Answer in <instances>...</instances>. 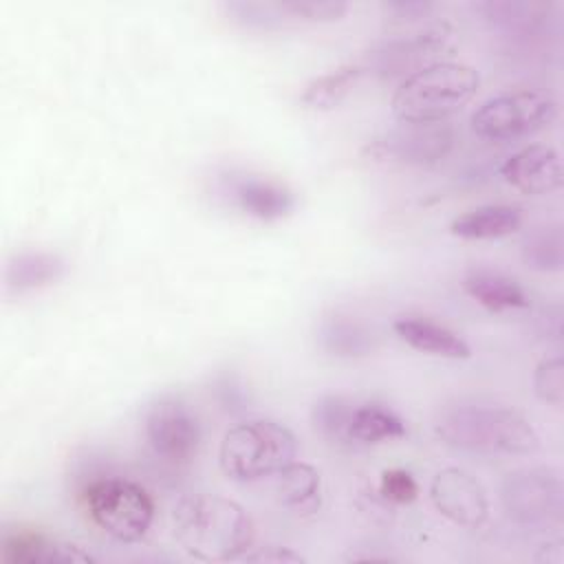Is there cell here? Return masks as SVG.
Masks as SVG:
<instances>
[{"label": "cell", "instance_id": "obj_1", "mask_svg": "<svg viewBox=\"0 0 564 564\" xmlns=\"http://www.w3.org/2000/svg\"><path fill=\"white\" fill-rule=\"evenodd\" d=\"M178 546L200 562L240 560L253 544L251 516L216 494L183 496L172 513Z\"/></svg>", "mask_w": 564, "mask_h": 564}, {"label": "cell", "instance_id": "obj_2", "mask_svg": "<svg viewBox=\"0 0 564 564\" xmlns=\"http://www.w3.org/2000/svg\"><path fill=\"white\" fill-rule=\"evenodd\" d=\"M438 436L452 447L476 454H531L538 449L533 425L500 405H456L436 421Z\"/></svg>", "mask_w": 564, "mask_h": 564}, {"label": "cell", "instance_id": "obj_3", "mask_svg": "<svg viewBox=\"0 0 564 564\" xmlns=\"http://www.w3.org/2000/svg\"><path fill=\"white\" fill-rule=\"evenodd\" d=\"M480 77L471 66L436 62L405 77L392 95L390 108L399 123L445 121L478 93Z\"/></svg>", "mask_w": 564, "mask_h": 564}, {"label": "cell", "instance_id": "obj_4", "mask_svg": "<svg viewBox=\"0 0 564 564\" xmlns=\"http://www.w3.org/2000/svg\"><path fill=\"white\" fill-rule=\"evenodd\" d=\"M295 452L297 441L289 427L269 419H251L225 432L218 460L227 478L251 482L278 474L295 460Z\"/></svg>", "mask_w": 564, "mask_h": 564}, {"label": "cell", "instance_id": "obj_5", "mask_svg": "<svg viewBox=\"0 0 564 564\" xmlns=\"http://www.w3.org/2000/svg\"><path fill=\"white\" fill-rule=\"evenodd\" d=\"M86 507L95 524L119 542L141 540L154 520L150 494L139 482L119 476L95 480L86 489Z\"/></svg>", "mask_w": 564, "mask_h": 564}, {"label": "cell", "instance_id": "obj_6", "mask_svg": "<svg viewBox=\"0 0 564 564\" xmlns=\"http://www.w3.org/2000/svg\"><path fill=\"white\" fill-rule=\"evenodd\" d=\"M557 104L542 90H511L480 104L471 115V130L487 141H513L549 128Z\"/></svg>", "mask_w": 564, "mask_h": 564}, {"label": "cell", "instance_id": "obj_7", "mask_svg": "<svg viewBox=\"0 0 564 564\" xmlns=\"http://www.w3.org/2000/svg\"><path fill=\"white\" fill-rule=\"evenodd\" d=\"M502 505L513 522L533 531H549L562 524L564 485L553 467H524L502 480Z\"/></svg>", "mask_w": 564, "mask_h": 564}, {"label": "cell", "instance_id": "obj_8", "mask_svg": "<svg viewBox=\"0 0 564 564\" xmlns=\"http://www.w3.org/2000/svg\"><path fill=\"white\" fill-rule=\"evenodd\" d=\"M145 438L170 463L189 460L200 443V423L178 397H161L145 410Z\"/></svg>", "mask_w": 564, "mask_h": 564}, {"label": "cell", "instance_id": "obj_9", "mask_svg": "<svg viewBox=\"0 0 564 564\" xmlns=\"http://www.w3.org/2000/svg\"><path fill=\"white\" fill-rule=\"evenodd\" d=\"M454 145V128L445 121L399 123L394 130L368 145V152L381 161L405 165H430L441 161Z\"/></svg>", "mask_w": 564, "mask_h": 564}, {"label": "cell", "instance_id": "obj_10", "mask_svg": "<svg viewBox=\"0 0 564 564\" xmlns=\"http://www.w3.org/2000/svg\"><path fill=\"white\" fill-rule=\"evenodd\" d=\"M452 37V26L447 22H434L419 33L401 40H390L379 44L368 53L366 64L379 77H401L412 75L425 66L436 64L434 57L447 46Z\"/></svg>", "mask_w": 564, "mask_h": 564}, {"label": "cell", "instance_id": "obj_11", "mask_svg": "<svg viewBox=\"0 0 564 564\" xmlns=\"http://www.w3.org/2000/svg\"><path fill=\"white\" fill-rule=\"evenodd\" d=\"M430 498L438 513L460 527L476 529L489 518V500L482 485L458 467L441 469L430 487Z\"/></svg>", "mask_w": 564, "mask_h": 564}, {"label": "cell", "instance_id": "obj_12", "mask_svg": "<svg viewBox=\"0 0 564 564\" xmlns=\"http://www.w3.org/2000/svg\"><path fill=\"white\" fill-rule=\"evenodd\" d=\"M502 178L522 194L540 196L562 185L560 154L544 143H533L511 154L502 167Z\"/></svg>", "mask_w": 564, "mask_h": 564}, {"label": "cell", "instance_id": "obj_13", "mask_svg": "<svg viewBox=\"0 0 564 564\" xmlns=\"http://www.w3.org/2000/svg\"><path fill=\"white\" fill-rule=\"evenodd\" d=\"M2 560L18 564H84L93 562V557L75 544H64L51 540L42 533L18 531L9 533L2 540Z\"/></svg>", "mask_w": 564, "mask_h": 564}, {"label": "cell", "instance_id": "obj_14", "mask_svg": "<svg viewBox=\"0 0 564 564\" xmlns=\"http://www.w3.org/2000/svg\"><path fill=\"white\" fill-rule=\"evenodd\" d=\"M229 192L236 205L258 220H278L293 207V194L282 183L269 178L240 176L231 181Z\"/></svg>", "mask_w": 564, "mask_h": 564}, {"label": "cell", "instance_id": "obj_15", "mask_svg": "<svg viewBox=\"0 0 564 564\" xmlns=\"http://www.w3.org/2000/svg\"><path fill=\"white\" fill-rule=\"evenodd\" d=\"M392 328L405 344H410L421 352L449 357V359H467L471 355L469 344L463 337H458L454 330L441 324H434L430 319L401 317L392 324Z\"/></svg>", "mask_w": 564, "mask_h": 564}, {"label": "cell", "instance_id": "obj_16", "mask_svg": "<svg viewBox=\"0 0 564 564\" xmlns=\"http://www.w3.org/2000/svg\"><path fill=\"white\" fill-rule=\"evenodd\" d=\"M64 262L59 256L48 251H24L15 253L4 269V289L9 295H20L59 280Z\"/></svg>", "mask_w": 564, "mask_h": 564}, {"label": "cell", "instance_id": "obj_17", "mask_svg": "<svg viewBox=\"0 0 564 564\" xmlns=\"http://www.w3.org/2000/svg\"><path fill=\"white\" fill-rule=\"evenodd\" d=\"M463 289L480 306L496 311V313L529 306V297L522 291V286L516 280H511L498 271H489V269L469 271L463 278Z\"/></svg>", "mask_w": 564, "mask_h": 564}, {"label": "cell", "instance_id": "obj_18", "mask_svg": "<svg viewBox=\"0 0 564 564\" xmlns=\"http://www.w3.org/2000/svg\"><path fill=\"white\" fill-rule=\"evenodd\" d=\"M275 476V494L278 500L300 513V516H311L319 509V474L315 467L306 463L291 460L284 465Z\"/></svg>", "mask_w": 564, "mask_h": 564}, {"label": "cell", "instance_id": "obj_19", "mask_svg": "<svg viewBox=\"0 0 564 564\" xmlns=\"http://www.w3.org/2000/svg\"><path fill=\"white\" fill-rule=\"evenodd\" d=\"M522 223V214L511 205H485L458 216L452 234L465 240H489L513 234Z\"/></svg>", "mask_w": 564, "mask_h": 564}, {"label": "cell", "instance_id": "obj_20", "mask_svg": "<svg viewBox=\"0 0 564 564\" xmlns=\"http://www.w3.org/2000/svg\"><path fill=\"white\" fill-rule=\"evenodd\" d=\"M403 434L405 425L392 410L377 403L355 405L348 423L350 443H381L390 438H401Z\"/></svg>", "mask_w": 564, "mask_h": 564}, {"label": "cell", "instance_id": "obj_21", "mask_svg": "<svg viewBox=\"0 0 564 564\" xmlns=\"http://www.w3.org/2000/svg\"><path fill=\"white\" fill-rule=\"evenodd\" d=\"M361 75V66H341L337 70H330L326 75L315 77L313 82L306 84L300 101L306 108H315V110H330L335 108L357 84Z\"/></svg>", "mask_w": 564, "mask_h": 564}, {"label": "cell", "instance_id": "obj_22", "mask_svg": "<svg viewBox=\"0 0 564 564\" xmlns=\"http://www.w3.org/2000/svg\"><path fill=\"white\" fill-rule=\"evenodd\" d=\"M319 339L328 352L339 357H359L372 348L368 333L357 322H350L341 315L328 317L322 324Z\"/></svg>", "mask_w": 564, "mask_h": 564}, {"label": "cell", "instance_id": "obj_23", "mask_svg": "<svg viewBox=\"0 0 564 564\" xmlns=\"http://www.w3.org/2000/svg\"><path fill=\"white\" fill-rule=\"evenodd\" d=\"M522 258L527 267L542 271V273H553L562 269L564 262V247H562V229L557 225L540 227L535 229L522 247Z\"/></svg>", "mask_w": 564, "mask_h": 564}, {"label": "cell", "instance_id": "obj_24", "mask_svg": "<svg viewBox=\"0 0 564 564\" xmlns=\"http://www.w3.org/2000/svg\"><path fill=\"white\" fill-rule=\"evenodd\" d=\"M355 403L346 397H322L313 405V425L315 430L333 443H350L348 423L352 416Z\"/></svg>", "mask_w": 564, "mask_h": 564}, {"label": "cell", "instance_id": "obj_25", "mask_svg": "<svg viewBox=\"0 0 564 564\" xmlns=\"http://www.w3.org/2000/svg\"><path fill=\"white\" fill-rule=\"evenodd\" d=\"M227 15L236 22H242L247 26H275L284 24L289 15L286 4H273V2H227L225 4Z\"/></svg>", "mask_w": 564, "mask_h": 564}, {"label": "cell", "instance_id": "obj_26", "mask_svg": "<svg viewBox=\"0 0 564 564\" xmlns=\"http://www.w3.org/2000/svg\"><path fill=\"white\" fill-rule=\"evenodd\" d=\"M533 390L535 394L553 405L562 403L564 394V368H562V357H546L535 366L533 372Z\"/></svg>", "mask_w": 564, "mask_h": 564}, {"label": "cell", "instance_id": "obj_27", "mask_svg": "<svg viewBox=\"0 0 564 564\" xmlns=\"http://www.w3.org/2000/svg\"><path fill=\"white\" fill-rule=\"evenodd\" d=\"M379 494L397 505H408L416 498L419 485L405 469H386L379 480Z\"/></svg>", "mask_w": 564, "mask_h": 564}, {"label": "cell", "instance_id": "obj_28", "mask_svg": "<svg viewBox=\"0 0 564 564\" xmlns=\"http://www.w3.org/2000/svg\"><path fill=\"white\" fill-rule=\"evenodd\" d=\"M286 11L295 20H308V22H333L339 20L346 11V2H333V0H306V2H284Z\"/></svg>", "mask_w": 564, "mask_h": 564}, {"label": "cell", "instance_id": "obj_29", "mask_svg": "<svg viewBox=\"0 0 564 564\" xmlns=\"http://www.w3.org/2000/svg\"><path fill=\"white\" fill-rule=\"evenodd\" d=\"M242 562H264V564H297L304 562V557L291 549H282V546H262L258 551H247L242 557Z\"/></svg>", "mask_w": 564, "mask_h": 564}, {"label": "cell", "instance_id": "obj_30", "mask_svg": "<svg viewBox=\"0 0 564 564\" xmlns=\"http://www.w3.org/2000/svg\"><path fill=\"white\" fill-rule=\"evenodd\" d=\"M432 9L430 2H421V0H408V2H388L386 11L392 13L399 20H416L421 15H425Z\"/></svg>", "mask_w": 564, "mask_h": 564}, {"label": "cell", "instance_id": "obj_31", "mask_svg": "<svg viewBox=\"0 0 564 564\" xmlns=\"http://www.w3.org/2000/svg\"><path fill=\"white\" fill-rule=\"evenodd\" d=\"M562 546L560 542H553V544H544L542 546V553L535 555L538 562H549V564H560L562 562Z\"/></svg>", "mask_w": 564, "mask_h": 564}]
</instances>
